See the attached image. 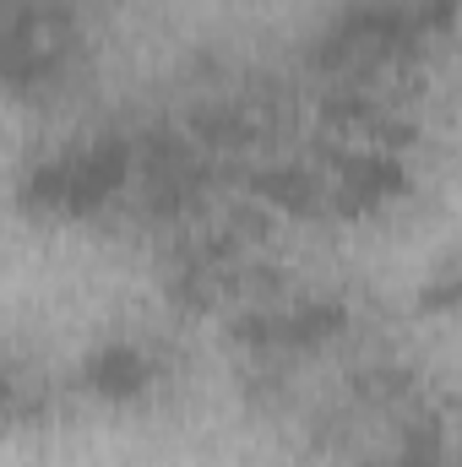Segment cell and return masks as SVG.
Here are the masks:
<instances>
[{
  "mask_svg": "<svg viewBox=\"0 0 462 467\" xmlns=\"http://www.w3.org/2000/svg\"><path fill=\"white\" fill-rule=\"evenodd\" d=\"M152 380H158V358L142 343H110V348H99L82 364V386L99 391V397H110V402L142 397Z\"/></svg>",
  "mask_w": 462,
  "mask_h": 467,
  "instance_id": "cell-1",
  "label": "cell"
}]
</instances>
